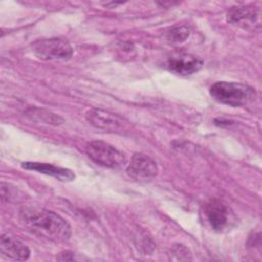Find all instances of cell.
Masks as SVG:
<instances>
[{
  "label": "cell",
  "instance_id": "4fadbf2b",
  "mask_svg": "<svg viewBox=\"0 0 262 262\" xmlns=\"http://www.w3.org/2000/svg\"><path fill=\"white\" fill-rule=\"evenodd\" d=\"M57 260H60V261H68V260H75V254L73 252H70V251H66V252H62L59 254V256L57 257Z\"/></svg>",
  "mask_w": 262,
  "mask_h": 262
},
{
  "label": "cell",
  "instance_id": "ba28073f",
  "mask_svg": "<svg viewBox=\"0 0 262 262\" xmlns=\"http://www.w3.org/2000/svg\"><path fill=\"white\" fill-rule=\"evenodd\" d=\"M205 216L208 223L215 231H222L230 220L229 209L219 200H211L206 204Z\"/></svg>",
  "mask_w": 262,
  "mask_h": 262
},
{
  "label": "cell",
  "instance_id": "277c9868",
  "mask_svg": "<svg viewBox=\"0 0 262 262\" xmlns=\"http://www.w3.org/2000/svg\"><path fill=\"white\" fill-rule=\"evenodd\" d=\"M32 51L42 60H64L73 55L71 44L61 38L37 40L32 44Z\"/></svg>",
  "mask_w": 262,
  "mask_h": 262
},
{
  "label": "cell",
  "instance_id": "30bf717a",
  "mask_svg": "<svg viewBox=\"0 0 262 262\" xmlns=\"http://www.w3.org/2000/svg\"><path fill=\"white\" fill-rule=\"evenodd\" d=\"M21 167L27 170H33L42 174L53 176L60 181H72L75 178V174L70 169L56 167L51 164L38 163V162H25L21 164Z\"/></svg>",
  "mask_w": 262,
  "mask_h": 262
},
{
  "label": "cell",
  "instance_id": "5b68a950",
  "mask_svg": "<svg viewBox=\"0 0 262 262\" xmlns=\"http://www.w3.org/2000/svg\"><path fill=\"white\" fill-rule=\"evenodd\" d=\"M86 120L93 127L106 132L122 133L127 128V123L123 118L100 108L89 110L86 113Z\"/></svg>",
  "mask_w": 262,
  "mask_h": 262
},
{
  "label": "cell",
  "instance_id": "8fae6325",
  "mask_svg": "<svg viewBox=\"0 0 262 262\" xmlns=\"http://www.w3.org/2000/svg\"><path fill=\"white\" fill-rule=\"evenodd\" d=\"M227 20L245 28L253 27L259 20V10L251 6L232 7L227 12Z\"/></svg>",
  "mask_w": 262,
  "mask_h": 262
},
{
  "label": "cell",
  "instance_id": "52a82bcc",
  "mask_svg": "<svg viewBox=\"0 0 262 262\" xmlns=\"http://www.w3.org/2000/svg\"><path fill=\"white\" fill-rule=\"evenodd\" d=\"M167 64L170 71L178 75L188 76L202 69L203 60L189 53L176 52L168 57Z\"/></svg>",
  "mask_w": 262,
  "mask_h": 262
},
{
  "label": "cell",
  "instance_id": "9c48e42d",
  "mask_svg": "<svg viewBox=\"0 0 262 262\" xmlns=\"http://www.w3.org/2000/svg\"><path fill=\"white\" fill-rule=\"evenodd\" d=\"M0 251L5 257L15 261L28 260L31 255L30 249L23 242L8 233L1 235Z\"/></svg>",
  "mask_w": 262,
  "mask_h": 262
},
{
  "label": "cell",
  "instance_id": "7a4b0ae2",
  "mask_svg": "<svg viewBox=\"0 0 262 262\" xmlns=\"http://www.w3.org/2000/svg\"><path fill=\"white\" fill-rule=\"evenodd\" d=\"M211 96L218 102L229 106H242L255 98V90L248 85L219 81L210 87Z\"/></svg>",
  "mask_w": 262,
  "mask_h": 262
},
{
  "label": "cell",
  "instance_id": "3957f363",
  "mask_svg": "<svg viewBox=\"0 0 262 262\" xmlns=\"http://www.w3.org/2000/svg\"><path fill=\"white\" fill-rule=\"evenodd\" d=\"M85 152L95 164L107 168H120L126 162V158L122 151L100 140L89 141L85 146Z\"/></svg>",
  "mask_w": 262,
  "mask_h": 262
},
{
  "label": "cell",
  "instance_id": "7c38bea8",
  "mask_svg": "<svg viewBox=\"0 0 262 262\" xmlns=\"http://www.w3.org/2000/svg\"><path fill=\"white\" fill-rule=\"evenodd\" d=\"M189 36V30L186 27H176L169 31L168 39L174 43H180L186 40Z\"/></svg>",
  "mask_w": 262,
  "mask_h": 262
},
{
  "label": "cell",
  "instance_id": "6da1fadb",
  "mask_svg": "<svg viewBox=\"0 0 262 262\" xmlns=\"http://www.w3.org/2000/svg\"><path fill=\"white\" fill-rule=\"evenodd\" d=\"M19 219L30 231L53 242H66L72 234L71 226L64 218L38 206L21 208Z\"/></svg>",
  "mask_w": 262,
  "mask_h": 262
},
{
  "label": "cell",
  "instance_id": "8992f818",
  "mask_svg": "<svg viewBox=\"0 0 262 262\" xmlns=\"http://www.w3.org/2000/svg\"><path fill=\"white\" fill-rule=\"evenodd\" d=\"M127 174L140 181L152 179L158 174V166L156 162L144 154L136 152L132 156L131 161L127 167Z\"/></svg>",
  "mask_w": 262,
  "mask_h": 262
}]
</instances>
